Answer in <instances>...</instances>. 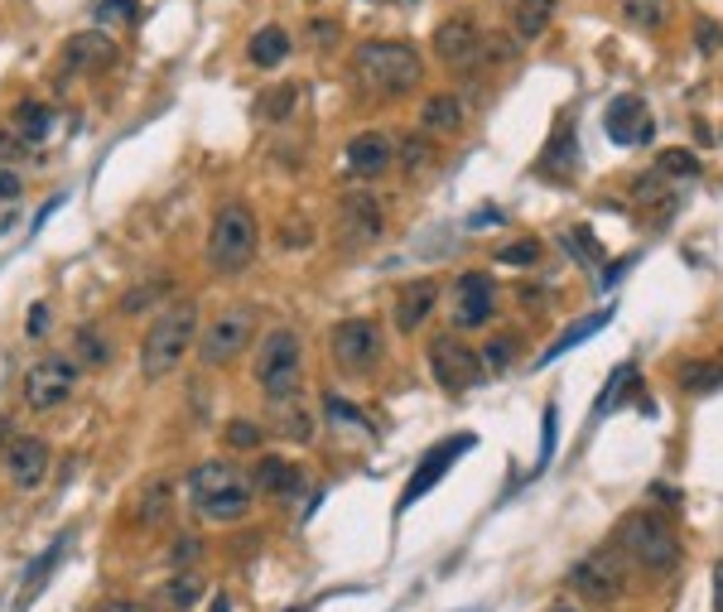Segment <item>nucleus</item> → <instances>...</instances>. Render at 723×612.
<instances>
[{"label":"nucleus","mask_w":723,"mask_h":612,"mask_svg":"<svg viewBox=\"0 0 723 612\" xmlns=\"http://www.w3.org/2000/svg\"><path fill=\"white\" fill-rule=\"evenodd\" d=\"M184 502L212 526H231L256 506V487L231 458H208L184 477Z\"/></svg>","instance_id":"nucleus-1"},{"label":"nucleus","mask_w":723,"mask_h":612,"mask_svg":"<svg viewBox=\"0 0 723 612\" xmlns=\"http://www.w3.org/2000/svg\"><path fill=\"white\" fill-rule=\"evenodd\" d=\"M353 78L361 92L372 97H410L425 82V63H419L415 43L400 39H367L353 53Z\"/></svg>","instance_id":"nucleus-2"},{"label":"nucleus","mask_w":723,"mask_h":612,"mask_svg":"<svg viewBox=\"0 0 723 612\" xmlns=\"http://www.w3.org/2000/svg\"><path fill=\"white\" fill-rule=\"evenodd\" d=\"M188 347H198V304L194 299H174L169 309L145 328L140 376L145 382H165V376L188 357Z\"/></svg>","instance_id":"nucleus-3"},{"label":"nucleus","mask_w":723,"mask_h":612,"mask_svg":"<svg viewBox=\"0 0 723 612\" xmlns=\"http://www.w3.org/2000/svg\"><path fill=\"white\" fill-rule=\"evenodd\" d=\"M256 241H260V227H256V213L246 203H222L212 213V227H208V270L212 275H241L246 266L256 260Z\"/></svg>","instance_id":"nucleus-4"},{"label":"nucleus","mask_w":723,"mask_h":612,"mask_svg":"<svg viewBox=\"0 0 723 612\" xmlns=\"http://www.w3.org/2000/svg\"><path fill=\"white\" fill-rule=\"evenodd\" d=\"M256 386L270 405H285L299 396V382H304V343L295 328H270L260 338V353H256Z\"/></svg>","instance_id":"nucleus-5"},{"label":"nucleus","mask_w":723,"mask_h":612,"mask_svg":"<svg viewBox=\"0 0 723 612\" xmlns=\"http://www.w3.org/2000/svg\"><path fill=\"white\" fill-rule=\"evenodd\" d=\"M256 333H260V309H256V304H246V299L227 304V309L198 333L194 353H198L202 367H231V362H237L246 347L256 343Z\"/></svg>","instance_id":"nucleus-6"},{"label":"nucleus","mask_w":723,"mask_h":612,"mask_svg":"<svg viewBox=\"0 0 723 612\" xmlns=\"http://www.w3.org/2000/svg\"><path fill=\"white\" fill-rule=\"evenodd\" d=\"M617 545L642 564L646 574H671L680 564V535L651 512H627L617 521Z\"/></svg>","instance_id":"nucleus-7"},{"label":"nucleus","mask_w":723,"mask_h":612,"mask_svg":"<svg viewBox=\"0 0 723 612\" xmlns=\"http://www.w3.org/2000/svg\"><path fill=\"white\" fill-rule=\"evenodd\" d=\"M429 372L434 382H439L448 396H463V391L483 386V357L473 353L468 343H458L454 333H439V338H429Z\"/></svg>","instance_id":"nucleus-8"},{"label":"nucleus","mask_w":723,"mask_h":612,"mask_svg":"<svg viewBox=\"0 0 723 612\" xmlns=\"http://www.w3.org/2000/svg\"><path fill=\"white\" fill-rule=\"evenodd\" d=\"M434 58L448 72H477L487 58V34L477 29L473 14H448V20L434 29Z\"/></svg>","instance_id":"nucleus-9"},{"label":"nucleus","mask_w":723,"mask_h":612,"mask_svg":"<svg viewBox=\"0 0 723 612\" xmlns=\"http://www.w3.org/2000/svg\"><path fill=\"white\" fill-rule=\"evenodd\" d=\"M78 362L72 357H58V353H49V357H39L34 367L24 372V405L29 411H58L72 391H78Z\"/></svg>","instance_id":"nucleus-10"},{"label":"nucleus","mask_w":723,"mask_h":612,"mask_svg":"<svg viewBox=\"0 0 723 612\" xmlns=\"http://www.w3.org/2000/svg\"><path fill=\"white\" fill-rule=\"evenodd\" d=\"M382 324L376 318H343L338 328L328 333V353L343 372H372L382 362Z\"/></svg>","instance_id":"nucleus-11"},{"label":"nucleus","mask_w":723,"mask_h":612,"mask_svg":"<svg viewBox=\"0 0 723 612\" xmlns=\"http://www.w3.org/2000/svg\"><path fill=\"white\" fill-rule=\"evenodd\" d=\"M570 589L578 593V599H588V603H613V599H622L627 579H622L617 560L607 555V550H593V555L570 564Z\"/></svg>","instance_id":"nucleus-12"},{"label":"nucleus","mask_w":723,"mask_h":612,"mask_svg":"<svg viewBox=\"0 0 723 612\" xmlns=\"http://www.w3.org/2000/svg\"><path fill=\"white\" fill-rule=\"evenodd\" d=\"M0 468H6L10 487L34 492V487L43 483V477H49L53 454H49V444H43L39 434H14V440L6 444V454H0Z\"/></svg>","instance_id":"nucleus-13"},{"label":"nucleus","mask_w":723,"mask_h":612,"mask_svg":"<svg viewBox=\"0 0 723 612\" xmlns=\"http://www.w3.org/2000/svg\"><path fill=\"white\" fill-rule=\"evenodd\" d=\"M454 328H483L492 309H497V285L487 270H463L454 280Z\"/></svg>","instance_id":"nucleus-14"},{"label":"nucleus","mask_w":723,"mask_h":612,"mask_svg":"<svg viewBox=\"0 0 723 612\" xmlns=\"http://www.w3.org/2000/svg\"><path fill=\"white\" fill-rule=\"evenodd\" d=\"M473 444H477L473 434H458V440H444V444H434L429 454L419 458V468L410 473V483H405V492H400V506H396V512H410V506H415L419 497H425V492H429L434 483H439V477H444L448 468H454V463H458V454H468Z\"/></svg>","instance_id":"nucleus-15"},{"label":"nucleus","mask_w":723,"mask_h":612,"mask_svg":"<svg viewBox=\"0 0 723 612\" xmlns=\"http://www.w3.org/2000/svg\"><path fill=\"white\" fill-rule=\"evenodd\" d=\"M111 63H116V39L107 29H82V34H72L63 43V58H58L63 78H87V72H101Z\"/></svg>","instance_id":"nucleus-16"},{"label":"nucleus","mask_w":723,"mask_h":612,"mask_svg":"<svg viewBox=\"0 0 723 612\" xmlns=\"http://www.w3.org/2000/svg\"><path fill=\"white\" fill-rule=\"evenodd\" d=\"M343 165L353 169L357 179H376V174H386L390 165H396V140H390L386 130H361V136L347 140Z\"/></svg>","instance_id":"nucleus-17"},{"label":"nucleus","mask_w":723,"mask_h":612,"mask_svg":"<svg viewBox=\"0 0 723 612\" xmlns=\"http://www.w3.org/2000/svg\"><path fill=\"white\" fill-rule=\"evenodd\" d=\"M603 126H607V140H617V145H636V140H651V116H646V101L642 97H613L607 101V116H603Z\"/></svg>","instance_id":"nucleus-18"},{"label":"nucleus","mask_w":723,"mask_h":612,"mask_svg":"<svg viewBox=\"0 0 723 612\" xmlns=\"http://www.w3.org/2000/svg\"><path fill=\"white\" fill-rule=\"evenodd\" d=\"M251 487L260 492V497H299L304 492V468L299 463H289V458H275V454H260L256 458V468H251Z\"/></svg>","instance_id":"nucleus-19"},{"label":"nucleus","mask_w":723,"mask_h":612,"mask_svg":"<svg viewBox=\"0 0 723 612\" xmlns=\"http://www.w3.org/2000/svg\"><path fill=\"white\" fill-rule=\"evenodd\" d=\"M338 217L347 227V237L353 241H376L386 231V213L382 203H376V194H367V188H353L343 203H338Z\"/></svg>","instance_id":"nucleus-20"},{"label":"nucleus","mask_w":723,"mask_h":612,"mask_svg":"<svg viewBox=\"0 0 723 612\" xmlns=\"http://www.w3.org/2000/svg\"><path fill=\"white\" fill-rule=\"evenodd\" d=\"M434 304H439V280H415V285H405L400 295H396V328L405 333V338H410V333L434 314Z\"/></svg>","instance_id":"nucleus-21"},{"label":"nucleus","mask_w":723,"mask_h":612,"mask_svg":"<svg viewBox=\"0 0 723 612\" xmlns=\"http://www.w3.org/2000/svg\"><path fill=\"white\" fill-rule=\"evenodd\" d=\"M419 126L434 130V136H458V130L468 126V111H463V101L454 92H434V97H425V107H419Z\"/></svg>","instance_id":"nucleus-22"},{"label":"nucleus","mask_w":723,"mask_h":612,"mask_svg":"<svg viewBox=\"0 0 723 612\" xmlns=\"http://www.w3.org/2000/svg\"><path fill=\"white\" fill-rule=\"evenodd\" d=\"M198 599H202V574H194V570L169 574L165 584L155 589V608L159 612H194Z\"/></svg>","instance_id":"nucleus-23"},{"label":"nucleus","mask_w":723,"mask_h":612,"mask_svg":"<svg viewBox=\"0 0 723 612\" xmlns=\"http://www.w3.org/2000/svg\"><path fill=\"white\" fill-rule=\"evenodd\" d=\"M169 506H174V483L169 477H150V483L136 492V502H130V521H136V526H159V521L169 516Z\"/></svg>","instance_id":"nucleus-24"},{"label":"nucleus","mask_w":723,"mask_h":612,"mask_svg":"<svg viewBox=\"0 0 723 612\" xmlns=\"http://www.w3.org/2000/svg\"><path fill=\"white\" fill-rule=\"evenodd\" d=\"M289 49H295V39H289L280 24H260L251 34V43H246V58H251L256 68H280L289 58Z\"/></svg>","instance_id":"nucleus-25"},{"label":"nucleus","mask_w":723,"mask_h":612,"mask_svg":"<svg viewBox=\"0 0 723 612\" xmlns=\"http://www.w3.org/2000/svg\"><path fill=\"white\" fill-rule=\"evenodd\" d=\"M555 10H559V0H516V10H512V24H516V39L521 43H531V39H541L549 24H555Z\"/></svg>","instance_id":"nucleus-26"},{"label":"nucleus","mask_w":723,"mask_h":612,"mask_svg":"<svg viewBox=\"0 0 723 612\" xmlns=\"http://www.w3.org/2000/svg\"><path fill=\"white\" fill-rule=\"evenodd\" d=\"M723 386V362L714 357H690L680 362V391H690V396H709V391Z\"/></svg>","instance_id":"nucleus-27"},{"label":"nucleus","mask_w":723,"mask_h":612,"mask_svg":"<svg viewBox=\"0 0 723 612\" xmlns=\"http://www.w3.org/2000/svg\"><path fill=\"white\" fill-rule=\"evenodd\" d=\"M169 295V280L165 275H155V280H136L130 289H121V299H116V309H121L126 318H136V314H145V309H155L159 299Z\"/></svg>","instance_id":"nucleus-28"},{"label":"nucleus","mask_w":723,"mask_h":612,"mask_svg":"<svg viewBox=\"0 0 723 612\" xmlns=\"http://www.w3.org/2000/svg\"><path fill=\"white\" fill-rule=\"evenodd\" d=\"M289 111H299V87L295 82H275L256 97V116L260 121H289Z\"/></svg>","instance_id":"nucleus-29"},{"label":"nucleus","mask_w":723,"mask_h":612,"mask_svg":"<svg viewBox=\"0 0 723 612\" xmlns=\"http://www.w3.org/2000/svg\"><path fill=\"white\" fill-rule=\"evenodd\" d=\"M72 338H78V343H72V353H78L72 362H78V367H107V362H111V338L97 324H82Z\"/></svg>","instance_id":"nucleus-30"},{"label":"nucleus","mask_w":723,"mask_h":612,"mask_svg":"<svg viewBox=\"0 0 723 612\" xmlns=\"http://www.w3.org/2000/svg\"><path fill=\"white\" fill-rule=\"evenodd\" d=\"M63 550H68V531L58 535V541H53V545L43 550V555H39V560L24 570V593H20V603H29V599H34V593H39L43 584H49V570H53L58 560H63Z\"/></svg>","instance_id":"nucleus-31"},{"label":"nucleus","mask_w":723,"mask_h":612,"mask_svg":"<svg viewBox=\"0 0 723 612\" xmlns=\"http://www.w3.org/2000/svg\"><path fill=\"white\" fill-rule=\"evenodd\" d=\"M607 318H613V304H607V309H598V314H588V318H578L574 328H564V333H559V343L549 347V353H545L541 362H555V357H564V353H570V347H578L584 338H593V333H598V328L607 324Z\"/></svg>","instance_id":"nucleus-32"},{"label":"nucleus","mask_w":723,"mask_h":612,"mask_svg":"<svg viewBox=\"0 0 723 612\" xmlns=\"http://www.w3.org/2000/svg\"><path fill=\"white\" fill-rule=\"evenodd\" d=\"M14 130H20V140H43L53 130V111L43 101H20L14 107Z\"/></svg>","instance_id":"nucleus-33"},{"label":"nucleus","mask_w":723,"mask_h":612,"mask_svg":"<svg viewBox=\"0 0 723 612\" xmlns=\"http://www.w3.org/2000/svg\"><path fill=\"white\" fill-rule=\"evenodd\" d=\"M617 10L627 14V24H636V29H661L671 20V0H617Z\"/></svg>","instance_id":"nucleus-34"},{"label":"nucleus","mask_w":723,"mask_h":612,"mask_svg":"<svg viewBox=\"0 0 723 612\" xmlns=\"http://www.w3.org/2000/svg\"><path fill=\"white\" fill-rule=\"evenodd\" d=\"M275 419H280V425H275V434H285V440H299V444H309L314 440V415L309 411H304V405H295V401H285L280 405V415H275Z\"/></svg>","instance_id":"nucleus-35"},{"label":"nucleus","mask_w":723,"mask_h":612,"mask_svg":"<svg viewBox=\"0 0 723 612\" xmlns=\"http://www.w3.org/2000/svg\"><path fill=\"white\" fill-rule=\"evenodd\" d=\"M497 266H512V270H531L535 260H541V241L535 237H516V241H506V246H497Z\"/></svg>","instance_id":"nucleus-36"},{"label":"nucleus","mask_w":723,"mask_h":612,"mask_svg":"<svg viewBox=\"0 0 723 612\" xmlns=\"http://www.w3.org/2000/svg\"><path fill=\"white\" fill-rule=\"evenodd\" d=\"M656 174H671V179H694L700 174V155L675 145V150H661L656 155Z\"/></svg>","instance_id":"nucleus-37"},{"label":"nucleus","mask_w":723,"mask_h":612,"mask_svg":"<svg viewBox=\"0 0 723 612\" xmlns=\"http://www.w3.org/2000/svg\"><path fill=\"white\" fill-rule=\"evenodd\" d=\"M516 353H521V338H512V333H502V338H492L477 357H483V367L502 372V367H512V362H516Z\"/></svg>","instance_id":"nucleus-38"},{"label":"nucleus","mask_w":723,"mask_h":612,"mask_svg":"<svg viewBox=\"0 0 723 612\" xmlns=\"http://www.w3.org/2000/svg\"><path fill=\"white\" fill-rule=\"evenodd\" d=\"M227 448H260V440H266V430H260V419H246V415H237L227 425Z\"/></svg>","instance_id":"nucleus-39"},{"label":"nucleus","mask_w":723,"mask_h":612,"mask_svg":"<svg viewBox=\"0 0 723 612\" xmlns=\"http://www.w3.org/2000/svg\"><path fill=\"white\" fill-rule=\"evenodd\" d=\"M324 415L333 419V425H357V430H372V425H367V415H361L353 401H343L338 391H328V396H324Z\"/></svg>","instance_id":"nucleus-40"},{"label":"nucleus","mask_w":723,"mask_h":612,"mask_svg":"<svg viewBox=\"0 0 723 612\" xmlns=\"http://www.w3.org/2000/svg\"><path fill=\"white\" fill-rule=\"evenodd\" d=\"M396 159H400V165L415 174V169H425L429 159H434V145H429L425 136H405V140L396 145Z\"/></svg>","instance_id":"nucleus-41"},{"label":"nucleus","mask_w":723,"mask_h":612,"mask_svg":"<svg viewBox=\"0 0 723 612\" xmlns=\"http://www.w3.org/2000/svg\"><path fill=\"white\" fill-rule=\"evenodd\" d=\"M280 246H285V251H295V246H314V227L304 223V217H299V223L289 217L285 231H280Z\"/></svg>","instance_id":"nucleus-42"},{"label":"nucleus","mask_w":723,"mask_h":612,"mask_svg":"<svg viewBox=\"0 0 723 612\" xmlns=\"http://www.w3.org/2000/svg\"><path fill=\"white\" fill-rule=\"evenodd\" d=\"M101 20H136V0H101Z\"/></svg>","instance_id":"nucleus-43"},{"label":"nucleus","mask_w":723,"mask_h":612,"mask_svg":"<svg viewBox=\"0 0 723 612\" xmlns=\"http://www.w3.org/2000/svg\"><path fill=\"white\" fill-rule=\"evenodd\" d=\"M198 555H202V545H198V541H184V535H179V541L169 545V564H184V560L194 564Z\"/></svg>","instance_id":"nucleus-44"},{"label":"nucleus","mask_w":723,"mask_h":612,"mask_svg":"<svg viewBox=\"0 0 723 612\" xmlns=\"http://www.w3.org/2000/svg\"><path fill=\"white\" fill-rule=\"evenodd\" d=\"M14 198H20V174L0 169V203H14Z\"/></svg>","instance_id":"nucleus-45"},{"label":"nucleus","mask_w":723,"mask_h":612,"mask_svg":"<svg viewBox=\"0 0 723 612\" xmlns=\"http://www.w3.org/2000/svg\"><path fill=\"white\" fill-rule=\"evenodd\" d=\"M97 612H150V608L136 599H107V603H97Z\"/></svg>","instance_id":"nucleus-46"},{"label":"nucleus","mask_w":723,"mask_h":612,"mask_svg":"<svg viewBox=\"0 0 723 612\" xmlns=\"http://www.w3.org/2000/svg\"><path fill=\"white\" fill-rule=\"evenodd\" d=\"M309 34H314V43H333V34H338V24H333V20H314V24H309Z\"/></svg>","instance_id":"nucleus-47"},{"label":"nucleus","mask_w":723,"mask_h":612,"mask_svg":"<svg viewBox=\"0 0 723 612\" xmlns=\"http://www.w3.org/2000/svg\"><path fill=\"white\" fill-rule=\"evenodd\" d=\"M714 43H719V24H714V20H700V49L709 53Z\"/></svg>","instance_id":"nucleus-48"},{"label":"nucleus","mask_w":723,"mask_h":612,"mask_svg":"<svg viewBox=\"0 0 723 612\" xmlns=\"http://www.w3.org/2000/svg\"><path fill=\"white\" fill-rule=\"evenodd\" d=\"M43 328H49V309H43V304H34V314H29V333H34V338H43Z\"/></svg>","instance_id":"nucleus-49"},{"label":"nucleus","mask_w":723,"mask_h":612,"mask_svg":"<svg viewBox=\"0 0 723 612\" xmlns=\"http://www.w3.org/2000/svg\"><path fill=\"white\" fill-rule=\"evenodd\" d=\"M714 612H723V564L714 570Z\"/></svg>","instance_id":"nucleus-50"},{"label":"nucleus","mask_w":723,"mask_h":612,"mask_svg":"<svg viewBox=\"0 0 723 612\" xmlns=\"http://www.w3.org/2000/svg\"><path fill=\"white\" fill-rule=\"evenodd\" d=\"M14 440V434H10V419L6 415H0V454H6V444Z\"/></svg>","instance_id":"nucleus-51"},{"label":"nucleus","mask_w":723,"mask_h":612,"mask_svg":"<svg viewBox=\"0 0 723 612\" xmlns=\"http://www.w3.org/2000/svg\"><path fill=\"white\" fill-rule=\"evenodd\" d=\"M208 612H231V599H227V593H217V599H212V608Z\"/></svg>","instance_id":"nucleus-52"},{"label":"nucleus","mask_w":723,"mask_h":612,"mask_svg":"<svg viewBox=\"0 0 723 612\" xmlns=\"http://www.w3.org/2000/svg\"><path fill=\"white\" fill-rule=\"evenodd\" d=\"M14 155V140L10 136H0V159H10Z\"/></svg>","instance_id":"nucleus-53"},{"label":"nucleus","mask_w":723,"mask_h":612,"mask_svg":"<svg viewBox=\"0 0 723 612\" xmlns=\"http://www.w3.org/2000/svg\"><path fill=\"white\" fill-rule=\"evenodd\" d=\"M372 6H390V0H372ZM400 6H415V0H400Z\"/></svg>","instance_id":"nucleus-54"},{"label":"nucleus","mask_w":723,"mask_h":612,"mask_svg":"<svg viewBox=\"0 0 723 612\" xmlns=\"http://www.w3.org/2000/svg\"><path fill=\"white\" fill-rule=\"evenodd\" d=\"M555 612H574V608H555Z\"/></svg>","instance_id":"nucleus-55"}]
</instances>
